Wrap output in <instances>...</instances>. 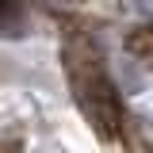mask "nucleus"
Instances as JSON below:
<instances>
[{
  "instance_id": "2",
  "label": "nucleus",
  "mask_w": 153,
  "mask_h": 153,
  "mask_svg": "<svg viewBox=\"0 0 153 153\" xmlns=\"http://www.w3.org/2000/svg\"><path fill=\"white\" fill-rule=\"evenodd\" d=\"M50 4H76V0H50Z\"/></svg>"
},
{
  "instance_id": "1",
  "label": "nucleus",
  "mask_w": 153,
  "mask_h": 153,
  "mask_svg": "<svg viewBox=\"0 0 153 153\" xmlns=\"http://www.w3.org/2000/svg\"><path fill=\"white\" fill-rule=\"evenodd\" d=\"M69 65H73V88H76L84 115L103 134H115L119 130V103H115V92L107 84V73H103V61L96 54V46L92 42L69 46Z\"/></svg>"
}]
</instances>
